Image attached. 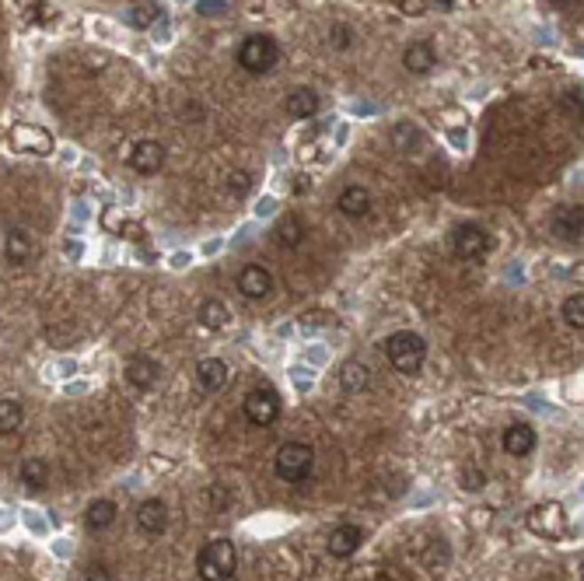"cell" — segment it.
Masks as SVG:
<instances>
[{
    "label": "cell",
    "instance_id": "obj_28",
    "mask_svg": "<svg viewBox=\"0 0 584 581\" xmlns=\"http://www.w3.org/2000/svg\"><path fill=\"white\" fill-rule=\"evenodd\" d=\"M329 36H333V46H336V50H351L353 46V28L351 25H333V28H329Z\"/></svg>",
    "mask_w": 584,
    "mask_h": 581
},
{
    "label": "cell",
    "instance_id": "obj_10",
    "mask_svg": "<svg viewBox=\"0 0 584 581\" xmlns=\"http://www.w3.org/2000/svg\"><path fill=\"white\" fill-rule=\"evenodd\" d=\"M360 543H364V529L360 525H336L333 532H329V539H326V550L333 553V557H353L357 550H360Z\"/></svg>",
    "mask_w": 584,
    "mask_h": 581
},
{
    "label": "cell",
    "instance_id": "obj_8",
    "mask_svg": "<svg viewBox=\"0 0 584 581\" xmlns=\"http://www.w3.org/2000/svg\"><path fill=\"white\" fill-rule=\"evenodd\" d=\"M165 165V144L158 140H137L130 151V169L137 175H154Z\"/></svg>",
    "mask_w": 584,
    "mask_h": 581
},
{
    "label": "cell",
    "instance_id": "obj_20",
    "mask_svg": "<svg viewBox=\"0 0 584 581\" xmlns=\"http://www.w3.org/2000/svg\"><path fill=\"white\" fill-rule=\"evenodd\" d=\"M113 522H116V505L109 497H99V501L88 505V512H84L88 532H102V529H109Z\"/></svg>",
    "mask_w": 584,
    "mask_h": 581
},
{
    "label": "cell",
    "instance_id": "obj_13",
    "mask_svg": "<svg viewBox=\"0 0 584 581\" xmlns=\"http://www.w3.org/2000/svg\"><path fill=\"white\" fill-rule=\"evenodd\" d=\"M137 525H140L147 536L165 532V525H169V505L158 501V497H147V501L137 508Z\"/></svg>",
    "mask_w": 584,
    "mask_h": 581
},
{
    "label": "cell",
    "instance_id": "obj_16",
    "mask_svg": "<svg viewBox=\"0 0 584 581\" xmlns=\"http://www.w3.org/2000/svg\"><path fill=\"white\" fill-rule=\"evenodd\" d=\"M319 106H322V99L315 88H294L288 95V116L294 119H312L319 113Z\"/></svg>",
    "mask_w": 584,
    "mask_h": 581
},
{
    "label": "cell",
    "instance_id": "obj_29",
    "mask_svg": "<svg viewBox=\"0 0 584 581\" xmlns=\"http://www.w3.org/2000/svg\"><path fill=\"white\" fill-rule=\"evenodd\" d=\"M196 7H200L203 18H221V14H228V0H200Z\"/></svg>",
    "mask_w": 584,
    "mask_h": 581
},
{
    "label": "cell",
    "instance_id": "obj_23",
    "mask_svg": "<svg viewBox=\"0 0 584 581\" xmlns=\"http://www.w3.org/2000/svg\"><path fill=\"white\" fill-rule=\"evenodd\" d=\"M25 424V407L18 400H0V434H14Z\"/></svg>",
    "mask_w": 584,
    "mask_h": 581
},
{
    "label": "cell",
    "instance_id": "obj_21",
    "mask_svg": "<svg viewBox=\"0 0 584 581\" xmlns=\"http://www.w3.org/2000/svg\"><path fill=\"white\" fill-rule=\"evenodd\" d=\"M18 480L28 487V490H43L46 483H50V469L43 459H25V463L18 466Z\"/></svg>",
    "mask_w": 584,
    "mask_h": 581
},
{
    "label": "cell",
    "instance_id": "obj_12",
    "mask_svg": "<svg viewBox=\"0 0 584 581\" xmlns=\"http://www.w3.org/2000/svg\"><path fill=\"white\" fill-rule=\"evenodd\" d=\"M196 382H200V389L203 393H221L225 386H228V364L221 361V357H203L200 364H196Z\"/></svg>",
    "mask_w": 584,
    "mask_h": 581
},
{
    "label": "cell",
    "instance_id": "obj_19",
    "mask_svg": "<svg viewBox=\"0 0 584 581\" xmlns=\"http://www.w3.org/2000/svg\"><path fill=\"white\" fill-rule=\"evenodd\" d=\"M32 252H36V245H32V235L25 232V228H11L7 232V238H4V256L11 263H28Z\"/></svg>",
    "mask_w": 584,
    "mask_h": 581
},
{
    "label": "cell",
    "instance_id": "obj_32",
    "mask_svg": "<svg viewBox=\"0 0 584 581\" xmlns=\"http://www.w3.org/2000/svg\"><path fill=\"white\" fill-rule=\"evenodd\" d=\"M256 211L266 218V214H273V211H277V200H259V207H256Z\"/></svg>",
    "mask_w": 584,
    "mask_h": 581
},
{
    "label": "cell",
    "instance_id": "obj_30",
    "mask_svg": "<svg viewBox=\"0 0 584 581\" xmlns=\"http://www.w3.org/2000/svg\"><path fill=\"white\" fill-rule=\"evenodd\" d=\"M249 189H252V175H249V172H234L232 175V193H234V196H245Z\"/></svg>",
    "mask_w": 584,
    "mask_h": 581
},
{
    "label": "cell",
    "instance_id": "obj_26",
    "mask_svg": "<svg viewBox=\"0 0 584 581\" xmlns=\"http://www.w3.org/2000/svg\"><path fill=\"white\" fill-rule=\"evenodd\" d=\"M277 242H280L284 249H297V245L304 242V221H297V218L280 221V228H277Z\"/></svg>",
    "mask_w": 584,
    "mask_h": 581
},
{
    "label": "cell",
    "instance_id": "obj_22",
    "mask_svg": "<svg viewBox=\"0 0 584 581\" xmlns=\"http://www.w3.org/2000/svg\"><path fill=\"white\" fill-rule=\"evenodd\" d=\"M200 322H203L207 330H225V326L232 322V312H228V305H225V301L210 298V301H203V305H200Z\"/></svg>",
    "mask_w": 584,
    "mask_h": 581
},
{
    "label": "cell",
    "instance_id": "obj_25",
    "mask_svg": "<svg viewBox=\"0 0 584 581\" xmlns=\"http://www.w3.org/2000/svg\"><path fill=\"white\" fill-rule=\"evenodd\" d=\"M158 18H162V4H154V0L137 4V7L130 11V25H133V28H151Z\"/></svg>",
    "mask_w": 584,
    "mask_h": 581
},
{
    "label": "cell",
    "instance_id": "obj_15",
    "mask_svg": "<svg viewBox=\"0 0 584 581\" xmlns=\"http://www.w3.org/2000/svg\"><path fill=\"white\" fill-rule=\"evenodd\" d=\"M504 452L515 456V459L532 456V452H535V431H532L528 424H511V427L504 431Z\"/></svg>",
    "mask_w": 584,
    "mask_h": 581
},
{
    "label": "cell",
    "instance_id": "obj_18",
    "mask_svg": "<svg viewBox=\"0 0 584 581\" xmlns=\"http://www.w3.org/2000/svg\"><path fill=\"white\" fill-rule=\"evenodd\" d=\"M11 144H14V147H25L28 155H50V147H53L50 133H43V130H36V126L14 130V133H11Z\"/></svg>",
    "mask_w": 584,
    "mask_h": 581
},
{
    "label": "cell",
    "instance_id": "obj_5",
    "mask_svg": "<svg viewBox=\"0 0 584 581\" xmlns=\"http://www.w3.org/2000/svg\"><path fill=\"white\" fill-rule=\"evenodd\" d=\"M245 417L256 424V427H270V424H277V417H280V396H277V389H270V386H256V389H249L245 393Z\"/></svg>",
    "mask_w": 584,
    "mask_h": 581
},
{
    "label": "cell",
    "instance_id": "obj_3",
    "mask_svg": "<svg viewBox=\"0 0 584 581\" xmlns=\"http://www.w3.org/2000/svg\"><path fill=\"white\" fill-rule=\"evenodd\" d=\"M234 60H238V67H241L245 74H270V70L277 67V60H280V46H277L273 36L256 32V36L241 39Z\"/></svg>",
    "mask_w": 584,
    "mask_h": 581
},
{
    "label": "cell",
    "instance_id": "obj_6",
    "mask_svg": "<svg viewBox=\"0 0 584 581\" xmlns=\"http://www.w3.org/2000/svg\"><path fill=\"white\" fill-rule=\"evenodd\" d=\"M452 249L459 259H483L490 252V235L479 225H459L452 232Z\"/></svg>",
    "mask_w": 584,
    "mask_h": 581
},
{
    "label": "cell",
    "instance_id": "obj_31",
    "mask_svg": "<svg viewBox=\"0 0 584 581\" xmlns=\"http://www.w3.org/2000/svg\"><path fill=\"white\" fill-rule=\"evenodd\" d=\"M462 483H466V490H483V487H486V476H483L479 469H466Z\"/></svg>",
    "mask_w": 584,
    "mask_h": 581
},
{
    "label": "cell",
    "instance_id": "obj_14",
    "mask_svg": "<svg viewBox=\"0 0 584 581\" xmlns=\"http://www.w3.org/2000/svg\"><path fill=\"white\" fill-rule=\"evenodd\" d=\"M434 63H438V53H434V46H430L427 39L409 43L406 53H403V67H406L409 74H430Z\"/></svg>",
    "mask_w": 584,
    "mask_h": 581
},
{
    "label": "cell",
    "instance_id": "obj_11",
    "mask_svg": "<svg viewBox=\"0 0 584 581\" xmlns=\"http://www.w3.org/2000/svg\"><path fill=\"white\" fill-rule=\"evenodd\" d=\"M238 290H241L245 298L259 301V298H266V294L273 290V277H270V270H266V267L252 263V267H245V270L238 274Z\"/></svg>",
    "mask_w": 584,
    "mask_h": 581
},
{
    "label": "cell",
    "instance_id": "obj_27",
    "mask_svg": "<svg viewBox=\"0 0 584 581\" xmlns=\"http://www.w3.org/2000/svg\"><path fill=\"white\" fill-rule=\"evenodd\" d=\"M564 319H567V326H574V330H584V294H571L567 301H564Z\"/></svg>",
    "mask_w": 584,
    "mask_h": 581
},
{
    "label": "cell",
    "instance_id": "obj_7",
    "mask_svg": "<svg viewBox=\"0 0 584 581\" xmlns=\"http://www.w3.org/2000/svg\"><path fill=\"white\" fill-rule=\"evenodd\" d=\"M158 375H162V364H158L154 357H147V354H133V357L126 361V382H130L133 389H140V393L154 389V386H158Z\"/></svg>",
    "mask_w": 584,
    "mask_h": 581
},
{
    "label": "cell",
    "instance_id": "obj_4",
    "mask_svg": "<svg viewBox=\"0 0 584 581\" xmlns=\"http://www.w3.org/2000/svg\"><path fill=\"white\" fill-rule=\"evenodd\" d=\"M273 469H277V476H280L284 483H304V480L312 476V469H315V452H312V445H304V442H284V445L277 449Z\"/></svg>",
    "mask_w": 584,
    "mask_h": 581
},
{
    "label": "cell",
    "instance_id": "obj_2",
    "mask_svg": "<svg viewBox=\"0 0 584 581\" xmlns=\"http://www.w3.org/2000/svg\"><path fill=\"white\" fill-rule=\"evenodd\" d=\"M385 357H389V364L399 375H416L423 368V361H427V344H423V337H416L409 330H399V333H392L385 340Z\"/></svg>",
    "mask_w": 584,
    "mask_h": 581
},
{
    "label": "cell",
    "instance_id": "obj_17",
    "mask_svg": "<svg viewBox=\"0 0 584 581\" xmlns=\"http://www.w3.org/2000/svg\"><path fill=\"white\" fill-rule=\"evenodd\" d=\"M336 207H340L343 218H364V214L371 211V193H367L364 186H347V189L340 193Z\"/></svg>",
    "mask_w": 584,
    "mask_h": 581
},
{
    "label": "cell",
    "instance_id": "obj_1",
    "mask_svg": "<svg viewBox=\"0 0 584 581\" xmlns=\"http://www.w3.org/2000/svg\"><path fill=\"white\" fill-rule=\"evenodd\" d=\"M196 571L203 581H232L238 571V550L232 539L217 536L196 553Z\"/></svg>",
    "mask_w": 584,
    "mask_h": 581
},
{
    "label": "cell",
    "instance_id": "obj_9",
    "mask_svg": "<svg viewBox=\"0 0 584 581\" xmlns=\"http://www.w3.org/2000/svg\"><path fill=\"white\" fill-rule=\"evenodd\" d=\"M549 228L556 238H564V242H581V232H584V211L581 207H574V203H564V207H556L553 211V218H549Z\"/></svg>",
    "mask_w": 584,
    "mask_h": 581
},
{
    "label": "cell",
    "instance_id": "obj_24",
    "mask_svg": "<svg viewBox=\"0 0 584 581\" xmlns=\"http://www.w3.org/2000/svg\"><path fill=\"white\" fill-rule=\"evenodd\" d=\"M340 386L347 393H360L367 386V364L364 361H347L343 364V375H340Z\"/></svg>",
    "mask_w": 584,
    "mask_h": 581
}]
</instances>
